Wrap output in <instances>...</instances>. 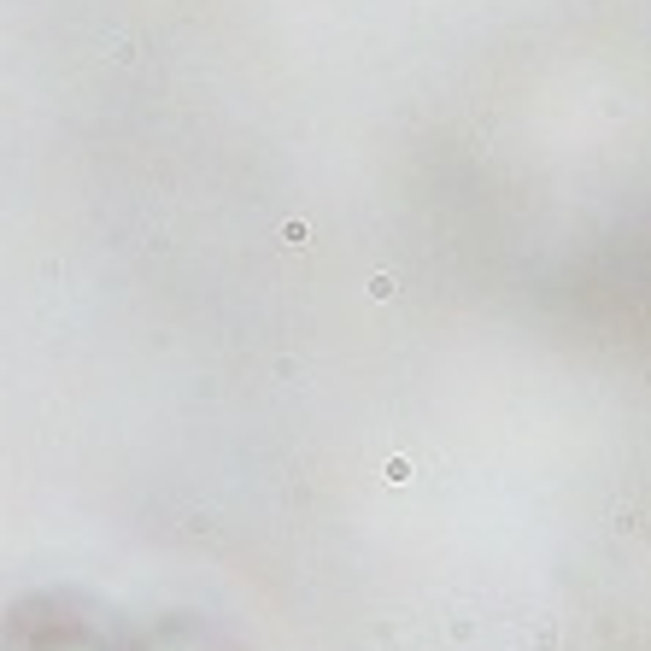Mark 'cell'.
<instances>
[{
  "mask_svg": "<svg viewBox=\"0 0 651 651\" xmlns=\"http://www.w3.org/2000/svg\"><path fill=\"white\" fill-rule=\"evenodd\" d=\"M388 481H411V463L405 458H388Z\"/></svg>",
  "mask_w": 651,
  "mask_h": 651,
  "instance_id": "cell-3",
  "label": "cell"
},
{
  "mask_svg": "<svg viewBox=\"0 0 651 651\" xmlns=\"http://www.w3.org/2000/svg\"><path fill=\"white\" fill-rule=\"evenodd\" d=\"M282 241H288V246H305L311 229H305V223H288V229H282Z\"/></svg>",
  "mask_w": 651,
  "mask_h": 651,
  "instance_id": "cell-2",
  "label": "cell"
},
{
  "mask_svg": "<svg viewBox=\"0 0 651 651\" xmlns=\"http://www.w3.org/2000/svg\"><path fill=\"white\" fill-rule=\"evenodd\" d=\"M393 294H399L393 276H370V299H393Z\"/></svg>",
  "mask_w": 651,
  "mask_h": 651,
  "instance_id": "cell-1",
  "label": "cell"
}]
</instances>
